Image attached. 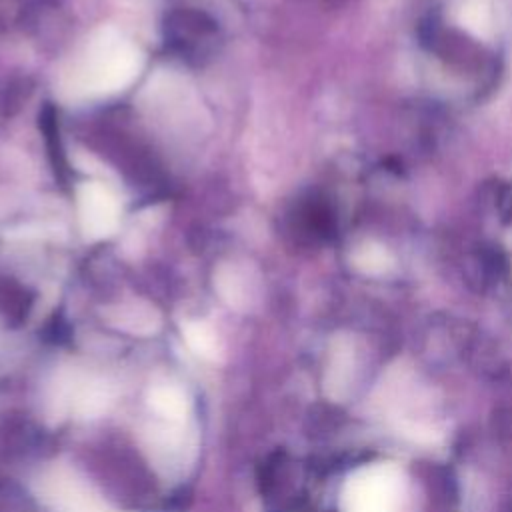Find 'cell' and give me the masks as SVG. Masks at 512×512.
<instances>
[{
  "instance_id": "cell-1",
  "label": "cell",
  "mask_w": 512,
  "mask_h": 512,
  "mask_svg": "<svg viewBox=\"0 0 512 512\" xmlns=\"http://www.w3.org/2000/svg\"><path fill=\"white\" fill-rule=\"evenodd\" d=\"M142 56L138 48L112 28L98 30L72 72V92L102 96L126 88L140 72Z\"/></svg>"
},
{
  "instance_id": "cell-2",
  "label": "cell",
  "mask_w": 512,
  "mask_h": 512,
  "mask_svg": "<svg viewBox=\"0 0 512 512\" xmlns=\"http://www.w3.org/2000/svg\"><path fill=\"white\" fill-rule=\"evenodd\" d=\"M406 478L394 462L362 466L342 488V512H402Z\"/></svg>"
},
{
  "instance_id": "cell-3",
  "label": "cell",
  "mask_w": 512,
  "mask_h": 512,
  "mask_svg": "<svg viewBox=\"0 0 512 512\" xmlns=\"http://www.w3.org/2000/svg\"><path fill=\"white\" fill-rule=\"evenodd\" d=\"M114 400L112 386L94 374L78 368H62L48 384L46 404L50 416L74 414L76 418L90 420L102 416Z\"/></svg>"
},
{
  "instance_id": "cell-4",
  "label": "cell",
  "mask_w": 512,
  "mask_h": 512,
  "mask_svg": "<svg viewBox=\"0 0 512 512\" xmlns=\"http://www.w3.org/2000/svg\"><path fill=\"white\" fill-rule=\"evenodd\" d=\"M40 500L52 512H104L96 488L72 466L52 464L36 480Z\"/></svg>"
},
{
  "instance_id": "cell-5",
  "label": "cell",
  "mask_w": 512,
  "mask_h": 512,
  "mask_svg": "<svg viewBox=\"0 0 512 512\" xmlns=\"http://www.w3.org/2000/svg\"><path fill=\"white\" fill-rule=\"evenodd\" d=\"M116 196L100 182H84L78 188V218L86 238L100 240L118 226Z\"/></svg>"
},
{
  "instance_id": "cell-6",
  "label": "cell",
  "mask_w": 512,
  "mask_h": 512,
  "mask_svg": "<svg viewBox=\"0 0 512 512\" xmlns=\"http://www.w3.org/2000/svg\"><path fill=\"white\" fill-rule=\"evenodd\" d=\"M152 464L162 470L166 476L180 470L182 464L188 462V454L192 452V442L184 424L166 422L162 426H152L146 432L144 442Z\"/></svg>"
},
{
  "instance_id": "cell-7",
  "label": "cell",
  "mask_w": 512,
  "mask_h": 512,
  "mask_svg": "<svg viewBox=\"0 0 512 512\" xmlns=\"http://www.w3.org/2000/svg\"><path fill=\"white\" fill-rule=\"evenodd\" d=\"M354 380V348L346 338H338L332 344L328 370L324 376V390L332 400H344Z\"/></svg>"
},
{
  "instance_id": "cell-8",
  "label": "cell",
  "mask_w": 512,
  "mask_h": 512,
  "mask_svg": "<svg viewBox=\"0 0 512 512\" xmlns=\"http://www.w3.org/2000/svg\"><path fill=\"white\" fill-rule=\"evenodd\" d=\"M108 322L124 332L138 334V336H148L154 334L160 326V314L154 306L146 302H126V304H116L108 308L106 312Z\"/></svg>"
},
{
  "instance_id": "cell-9",
  "label": "cell",
  "mask_w": 512,
  "mask_h": 512,
  "mask_svg": "<svg viewBox=\"0 0 512 512\" xmlns=\"http://www.w3.org/2000/svg\"><path fill=\"white\" fill-rule=\"evenodd\" d=\"M216 290L224 298V302L236 310H246L256 298V286L250 274L244 268L234 264H224L218 268L214 278Z\"/></svg>"
},
{
  "instance_id": "cell-10",
  "label": "cell",
  "mask_w": 512,
  "mask_h": 512,
  "mask_svg": "<svg viewBox=\"0 0 512 512\" xmlns=\"http://www.w3.org/2000/svg\"><path fill=\"white\" fill-rule=\"evenodd\" d=\"M148 404L154 414H158L164 422H172V424H184L192 408V402L186 390L170 382L152 386L148 392Z\"/></svg>"
},
{
  "instance_id": "cell-11",
  "label": "cell",
  "mask_w": 512,
  "mask_h": 512,
  "mask_svg": "<svg viewBox=\"0 0 512 512\" xmlns=\"http://www.w3.org/2000/svg\"><path fill=\"white\" fill-rule=\"evenodd\" d=\"M458 20L476 38H490L496 32L492 0H466L458 12Z\"/></svg>"
},
{
  "instance_id": "cell-12",
  "label": "cell",
  "mask_w": 512,
  "mask_h": 512,
  "mask_svg": "<svg viewBox=\"0 0 512 512\" xmlns=\"http://www.w3.org/2000/svg\"><path fill=\"white\" fill-rule=\"evenodd\" d=\"M352 264L362 274L380 276L394 268V256L386 246L368 240V242H362L360 246H356V250L352 252Z\"/></svg>"
},
{
  "instance_id": "cell-13",
  "label": "cell",
  "mask_w": 512,
  "mask_h": 512,
  "mask_svg": "<svg viewBox=\"0 0 512 512\" xmlns=\"http://www.w3.org/2000/svg\"><path fill=\"white\" fill-rule=\"evenodd\" d=\"M182 334H184V340L190 346V350L194 354H198L200 358H206V360L220 358L222 350H220L218 336L212 330V326H208L206 322H198V320L186 322L182 326Z\"/></svg>"
}]
</instances>
